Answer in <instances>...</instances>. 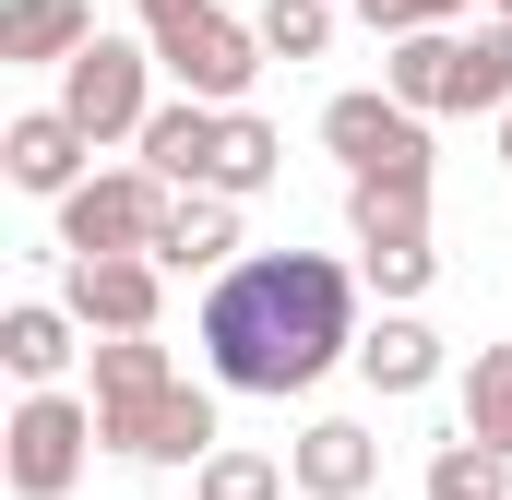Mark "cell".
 Here are the masks:
<instances>
[{
	"label": "cell",
	"instance_id": "obj_6",
	"mask_svg": "<svg viewBox=\"0 0 512 500\" xmlns=\"http://www.w3.org/2000/svg\"><path fill=\"white\" fill-rule=\"evenodd\" d=\"M60 108L84 120V143H143V120L167 108V96H155V48H143V36H96V48L60 72Z\"/></svg>",
	"mask_w": 512,
	"mask_h": 500
},
{
	"label": "cell",
	"instance_id": "obj_18",
	"mask_svg": "<svg viewBox=\"0 0 512 500\" xmlns=\"http://www.w3.org/2000/svg\"><path fill=\"white\" fill-rule=\"evenodd\" d=\"M453 48H465L453 24H441V36L382 48V96H393V108H417V120H453Z\"/></svg>",
	"mask_w": 512,
	"mask_h": 500
},
{
	"label": "cell",
	"instance_id": "obj_17",
	"mask_svg": "<svg viewBox=\"0 0 512 500\" xmlns=\"http://www.w3.org/2000/svg\"><path fill=\"white\" fill-rule=\"evenodd\" d=\"M453 429L489 441V453L512 465V346H477V358L453 370Z\"/></svg>",
	"mask_w": 512,
	"mask_h": 500
},
{
	"label": "cell",
	"instance_id": "obj_26",
	"mask_svg": "<svg viewBox=\"0 0 512 500\" xmlns=\"http://www.w3.org/2000/svg\"><path fill=\"white\" fill-rule=\"evenodd\" d=\"M501 167H512V120H501Z\"/></svg>",
	"mask_w": 512,
	"mask_h": 500
},
{
	"label": "cell",
	"instance_id": "obj_25",
	"mask_svg": "<svg viewBox=\"0 0 512 500\" xmlns=\"http://www.w3.org/2000/svg\"><path fill=\"white\" fill-rule=\"evenodd\" d=\"M489 24H512V0H489Z\"/></svg>",
	"mask_w": 512,
	"mask_h": 500
},
{
	"label": "cell",
	"instance_id": "obj_20",
	"mask_svg": "<svg viewBox=\"0 0 512 500\" xmlns=\"http://www.w3.org/2000/svg\"><path fill=\"white\" fill-rule=\"evenodd\" d=\"M274 179H286V143H274V120L227 108V143H215V203H262Z\"/></svg>",
	"mask_w": 512,
	"mask_h": 500
},
{
	"label": "cell",
	"instance_id": "obj_19",
	"mask_svg": "<svg viewBox=\"0 0 512 500\" xmlns=\"http://www.w3.org/2000/svg\"><path fill=\"white\" fill-rule=\"evenodd\" d=\"M453 120H512V24H477L453 48Z\"/></svg>",
	"mask_w": 512,
	"mask_h": 500
},
{
	"label": "cell",
	"instance_id": "obj_11",
	"mask_svg": "<svg viewBox=\"0 0 512 500\" xmlns=\"http://www.w3.org/2000/svg\"><path fill=\"white\" fill-rule=\"evenodd\" d=\"M286 477H298V500H370L382 489V441L358 417H310L298 453H286Z\"/></svg>",
	"mask_w": 512,
	"mask_h": 500
},
{
	"label": "cell",
	"instance_id": "obj_14",
	"mask_svg": "<svg viewBox=\"0 0 512 500\" xmlns=\"http://www.w3.org/2000/svg\"><path fill=\"white\" fill-rule=\"evenodd\" d=\"M358 381H370L382 405H405V393H429V381H441V334H429L417 310H382V322L358 334Z\"/></svg>",
	"mask_w": 512,
	"mask_h": 500
},
{
	"label": "cell",
	"instance_id": "obj_1",
	"mask_svg": "<svg viewBox=\"0 0 512 500\" xmlns=\"http://www.w3.org/2000/svg\"><path fill=\"white\" fill-rule=\"evenodd\" d=\"M191 334H203V370L227 393H274L286 405L334 358H358V274L334 250H251L239 274L203 286Z\"/></svg>",
	"mask_w": 512,
	"mask_h": 500
},
{
	"label": "cell",
	"instance_id": "obj_15",
	"mask_svg": "<svg viewBox=\"0 0 512 500\" xmlns=\"http://www.w3.org/2000/svg\"><path fill=\"white\" fill-rule=\"evenodd\" d=\"M155 262H167V274H239V203L179 191V203H167V227H155Z\"/></svg>",
	"mask_w": 512,
	"mask_h": 500
},
{
	"label": "cell",
	"instance_id": "obj_3",
	"mask_svg": "<svg viewBox=\"0 0 512 500\" xmlns=\"http://www.w3.org/2000/svg\"><path fill=\"white\" fill-rule=\"evenodd\" d=\"M346 239H358V274L382 286V310H417L441 250H429V179H346Z\"/></svg>",
	"mask_w": 512,
	"mask_h": 500
},
{
	"label": "cell",
	"instance_id": "obj_12",
	"mask_svg": "<svg viewBox=\"0 0 512 500\" xmlns=\"http://www.w3.org/2000/svg\"><path fill=\"white\" fill-rule=\"evenodd\" d=\"M72 334H84V322H72L60 298H12V310H0V370L24 381V393H60L72 358H96V346H72Z\"/></svg>",
	"mask_w": 512,
	"mask_h": 500
},
{
	"label": "cell",
	"instance_id": "obj_8",
	"mask_svg": "<svg viewBox=\"0 0 512 500\" xmlns=\"http://www.w3.org/2000/svg\"><path fill=\"white\" fill-rule=\"evenodd\" d=\"M322 143H334V167H346V179H429V120H417V108H393L382 84L334 96V108H322Z\"/></svg>",
	"mask_w": 512,
	"mask_h": 500
},
{
	"label": "cell",
	"instance_id": "obj_10",
	"mask_svg": "<svg viewBox=\"0 0 512 500\" xmlns=\"http://www.w3.org/2000/svg\"><path fill=\"white\" fill-rule=\"evenodd\" d=\"M84 155H96V143H84L72 108H24V120L0 131V179H12V191H36V203H72V191L96 179Z\"/></svg>",
	"mask_w": 512,
	"mask_h": 500
},
{
	"label": "cell",
	"instance_id": "obj_23",
	"mask_svg": "<svg viewBox=\"0 0 512 500\" xmlns=\"http://www.w3.org/2000/svg\"><path fill=\"white\" fill-rule=\"evenodd\" d=\"M251 24H262L274 60H322V48H334V0H262Z\"/></svg>",
	"mask_w": 512,
	"mask_h": 500
},
{
	"label": "cell",
	"instance_id": "obj_5",
	"mask_svg": "<svg viewBox=\"0 0 512 500\" xmlns=\"http://www.w3.org/2000/svg\"><path fill=\"white\" fill-rule=\"evenodd\" d=\"M167 179L155 167H96L72 203H60V262H120V250H143L155 262V227H167Z\"/></svg>",
	"mask_w": 512,
	"mask_h": 500
},
{
	"label": "cell",
	"instance_id": "obj_16",
	"mask_svg": "<svg viewBox=\"0 0 512 500\" xmlns=\"http://www.w3.org/2000/svg\"><path fill=\"white\" fill-rule=\"evenodd\" d=\"M84 48H96V12H84V0H0V60H24V72H36V60L72 72Z\"/></svg>",
	"mask_w": 512,
	"mask_h": 500
},
{
	"label": "cell",
	"instance_id": "obj_9",
	"mask_svg": "<svg viewBox=\"0 0 512 500\" xmlns=\"http://www.w3.org/2000/svg\"><path fill=\"white\" fill-rule=\"evenodd\" d=\"M60 310L108 346V334H155V310H167V262H143V250H120V262H60Z\"/></svg>",
	"mask_w": 512,
	"mask_h": 500
},
{
	"label": "cell",
	"instance_id": "obj_7",
	"mask_svg": "<svg viewBox=\"0 0 512 500\" xmlns=\"http://www.w3.org/2000/svg\"><path fill=\"white\" fill-rule=\"evenodd\" d=\"M167 393H179V358H167L155 334H108V346H96V381H84L96 441H108V453H143V429L167 417Z\"/></svg>",
	"mask_w": 512,
	"mask_h": 500
},
{
	"label": "cell",
	"instance_id": "obj_22",
	"mask_svg": "<svg viewBox=\"0 0 512 500\" xmlns=\"http://www.w3.org/2000/svg\"><path fill=\"white\" fill-rule=\"evenodd\" d=\"M286 489H298V477H286L274 453H239V441H227V453L191 477V500H286Z\"/></svg>",
	"mask_w": 512,
	"mask_h": 500
},
{
	"label": "cell",
	"instance_id": "obj_24",
	"mask_svg": "<svg viewBox=\"0 0 512 500\" xmlns=\"http://www.w3.org/2000/svg\"><path fill=\"white\" fill-rule=\"evenodd\" d=\"M477 0H358V24L382 36V48H405V36H441V24H465Z\"/></svg>",
	"mask_w": 512,
	"mask_h": 500
},
{
	"label": "cell",
	"instance_id": "obj_2",
	"mask_svg": "<svg viewBox=\"0 0 512 500\" xmlns=\"http://www.w3.org/2000/svg\"><path fill=\"white\" fill-rule=\"evenodd\" d=\"M143 12V48H155V72L191 96V108H239L262 84V24H239L227 0H131Z\"/></svg>",
	"mask_w": 512,
	"mask_h": 500
},
{
	"label": "cell",
	"instance_id": "obj_21",
	"mask_svg": "<svg viewBox=\"0 0 512 500\" xmlns=\"http://www.w3.org/2000/svg\"><path fill=\"white\" fill-rule=\"evenodd\" d=\"M501 477H512L501 453H489V441H465V429H453V441H441V453H429V489H417V500H512Z\"/></svg>",
	"mask_w": 512,
	"mask_h": 500
},
{
	"label": "cell",
	"instance_id": "obj_13",
	"mask_svg": "<svg viewBox=\"0 0 512 500\" xmlns=\"http://www.w3.org/2000/svg\"><path fill=\"white\" fill-rule=\"evenodd\" d=\"M215 143H227V108H191V96H167V108L143 120V155H131V167H155L167 191H215Z\"/></svg>",
	"mask_w": 512,
	"mask_h": 500
},
{
	"label": "cell",
	"instance_id": "obj_4",
	"mask_svg": "<svg viewBox=\"0 0 512 500\" xmlns=\"http://www.w3.org/2000/svg\"><path fill=\"white\" fill-rule=\"evenodd\" d=\"M96 453H108V441H96V405H84V393H24L12 429H0V477H12V500H72Z\"/></svg>",
	"mask_w": 512,
	"mask_h": 500
}]
</instances>
